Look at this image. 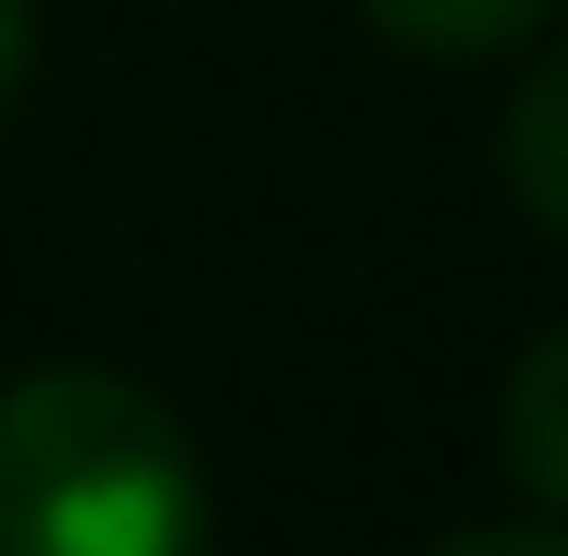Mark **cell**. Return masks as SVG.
<instances>
[{
	"label": "cell",
	"instance_id": "1",
	"mask_svg": "<svg viewBox=\"0 0 568 556\" xmlns=\"http://www.w3.org/2000/svg\"><path fill=\"white\" fill-rule=\"evenodd\" d=\"M0 556H206L194 436L85 363L0 387Z\"/></svg>",
	"mask_w": 568,
	"mask_h": 556
},
{
	"label": "cell",
	"instance_id": "2",
	"mask_svg": "<svg viewBox=\"0 0 568 556\" xmlns=\"http://www.w3.org/2000/svg\"><path fill=\"white\" fill-rule=\"evenodd\" d=\"M363 24H375V37H399V49H424V61H471V49L532 37V24H545V0H363Z\"/></svg>",
	"mask_w": 568,
	"mask_h": 556
},
{
	"label": "cell",
	"instance_id": "3",
	"mask_svg": "<svg viewBox=\"0 0 568 556\" xmlns=\"http://www.w3.org/2000/svg\"><path fill=\"white\" fill-rule=\"evenodd\" d=\"M557 363H568V338L545 327L532 351H520V400H508V472H520L532 496H557V484H568V447H557Z\"/></svg>",
	"mask_w": 568,
	"mask_h": 556
},
{
	"label": "cell",
	"instance_id": "4",
	"mask_svg": "<svg viewBox=\"0 0 568 556\" xmlns=\"http://www.w3.org/2000/svg\"><path fill=\"white\" fill-rule=\"evenodd\" d=\"M545 133H557V85H532V98H520L508 170H520V206H532V219H568V194H557V158H545Z\"/></svg>",
	"mask_w": 568,
	"mask_h": 556
},
{
	"label": "cell",
	"instance_id": "5",
	"mask_svg": "<svg viewBox=\"0 0 568 556\" xmlns=\"http://www.w3.org/2000/svg\"><path fill=\"white\" fill-rule=\"evenodd\" d=\"M424 556H557V533L545 520H484V533H448V545H424Z\"/></svg>",
	"mask_w": 568,
	"mask_h": 556
},
{
	"label": "cell",
	"instance_id": "6",
	"mask_svg": "<svg viewBox=\"0 0 568 556\" xmlns=\"http://www.w3.org/2000/svg\"><path fill=\"white\" fill-rule=\"evenodd\" d=\"M24 61H37V12H24V0H0V110H12Z\"/></svg>",
	"mask_w": 568,
	"mask_h": 556
}]
</instances>
